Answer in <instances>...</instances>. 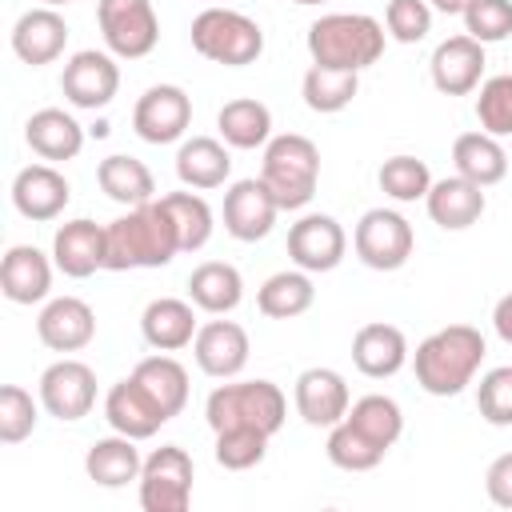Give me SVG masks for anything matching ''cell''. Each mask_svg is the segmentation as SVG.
Segmentation results:
<instances>
[{
  "mask_svg": "<svg viewBox=\"0 0 512 512\" xmlns=\"http://www.w3.org/2000/svg\"><path fill=\"white\" fill-rule=\"evenodd\" d=\"M108 248H104V268L108 272H128V268H164L180 252L176 224L160 200L136 204L112 224H104Z\"/></svg>",
  "mask_w": 512,
  "mask_h": 512,
  "instance_id": "1",
  "label": "cell"
},
{
  "mask_svg": "<svg viewBox=\"0 0 512 512\" xmlns=\"http://www.w3.org/2000/svg\"><path fill=\"white\" fill-rule=\"evenodd\" d=\"M484 332L472 324H448L424 336L412 352L416 384L428 396H460L484 364Z\"/></svg>",
  "mask_w": 512,
  "mask_h": 512,
  "instance_id": "2",
  "label": "cell"
},
{
  "mask_svg": "<svg viewBox=\"0 0 512 512\" xmlns=\"http://www.w3.org/2000/svg\"><path fill=\"white\" fill-rule=\"evenodd\" d=\"M384 24L368 12H328L308 24V56L324 68L364 72L384 56Z\"/></svg>",
  "mask_w": 512,
  "mask_h": 512,
  "instance_id": "3",
  "label": "cell"
},
{
  "mask_svg": "<svg viewBox=\"0 0 512 512\" xmlns=\"http://www.w3.org/2000/svg\"><path fill=\"white\" fill-rule=\"evenodd\" d=\"M260 180L268 184V192L276 196L280 212H296L316 196L320 184V148L300 136V132H284L272 136L264 144V160H260Z\"/></svg>",
  "mask_w": 512,
  "mask_h": 512,
  "instance_id": "4",
  "label": "cell"
},
{
  "mask_svg": "<svg viewBox=\"0 0 512 512\" xmlns=\"http://www.w3.org/2000/svg\"><path fill=\"white\" fill-rule=\"evenodd\" d=\"M288 416V400L272 380H236V384H220L208 392L204 400V420L212 432L224 428H260L268 436H276L284 428Z\"/></svg>",
  "mask_w": 512,
  "mask_h": 512,
  "instance_id": "5",
  "label": "cell"
},
{
  "mask_svg": "<svg viewBox=\"0 0 512 512\" xmlns=\"http://www.w3.org/2000/svg\"><path fill=\"white\" fill-rule=\"evenodd\" d=\"M192 48L212 60V64H224V68H244V64H256L260 52H264V28L236 12V8H220V4H208L196 20H192Z\"/></svg>",
  "mask_w": 512,
  "mask_h": 512,
  "instance_id": "6",
  "label": "cell"
},
{
  "mask_svg": "<svg viewBox=\"0 0 512 512\" xmlns=\"http://www.w3.org/2000/svg\"><path fill=\"white\" fill-rule=\"evenodd\" d=\"M352 248L364 268L396 272L408 264V256L416 248V232L396 208H368L352 228Z\"/></svg>",
  "mask_w": 512,
  "mask_h": 512,
  "instance_id": "7",
  "label": "cell"
},
{
  "mask_svg": "<svg viewBox=\"0 0 512 512\" xmlns=\"http://www.w3.org/2000/svg\"><path fill=\"white\" fill-rule=\"evenodd\" d=\"M192 480L196 464L180 444H160L152 456H144L140 468V508L144 512H184L192 504Z\"/></svg>",
  "mask_w": 512,
  "mask_h": 512,
  "instance_id": "8",
  "label": "cell"
},
{
  "mask_svg": "<svg viewBox=\"0 0 512 512\" xmlns=\"http://www.w3.org/2000/svg\"><path fill=\"white\" fill-rule=\"evenodd\" d=\"M96 24L108 52L120 60H144L160 40L152 0H96Z\"/></svg>",
  "mask_w": 512,
  "mask_h": 512,
  "instance_id": "9",
  "label": "cell"
},
{
  "mask_svg": "<svg viewBox=\"0 0 512 512\" xmlns=\"http://www.w3.org/2000/svg\"><path fill=\"white\" fill-rule=\"evenodd\" d=\"M60 92L72 108H84V112H100L116 100L120 92V64L112 52H96V48H84V52H72L64 72H60Z\"/></svg>",
  "mask_w": 512,
  "mask_h": 512,
  "instance_id": "10",
  "label": "cell"
},
{
  "mask_svg": "<svg viewBox=\"0 0 512 512\" xmlns=\"http://www.w3.org/2000/svg\"><path fill=\"white\" fill-rule=\"evenodd\" d=\"M40 404L60 424H76L96 408V372L84 360H56L40 372Z\"/></svg>",
  "mask_w": 512,
  "mask_h": 512,
  "instance_id": "11",
  "label": "cell"
},
{
  "mask_svg": "<svg viewBox=\"0 0 512 512\" xmlns=\"http://www.w3.org/2000/svg\"><path fill=\"white\" fill-rule=\"evenodd\" d=\"M192 124V96L180 84H152L132 108V128L144 144H176Z\"/></svg>",
  "mask_w": 512,
  "mask_h": 512,
  "instance_id": "12",
  "label": "cell"
},
{
  "mask_svg": "<svg viewBox=\"0 0 512 512\" xmlns=\"http://www.w3.org/2000/svg\"><path fill=\"white\" fill-rule=\"evenodd\" d=\"M344 252H348V236L340 220L328 212H308L288 228V256L304 272H332L340 268Z\"/></svg>",
  "mask_w": 512,
  "mask_h": 512,
  "instance_id": "13",
  "label": "cell"
},
{
  "mask_svg": "<svg viewBox=\"0 0 512 512\" xmlns=\"http://www.w3.org/2000/svg\"><path fill=\"white\" fill-rule=\"evenodd\" d=\"M280 216V204L276 196L268 192V184L260 176H248V180H236L228 192H224V232L240 244H256L272 232Z\"/></svg>",
  "mask_w": 512,
  "mask_h": 512,
  "instance_id": "14",
  "label": "cell"
},
{
  "mask_svg": "<svg viewBox=\"0 0 512 512\" xmlns=\"http://www.w3.org/2000/svg\"><path fill=\"white\" fill-rule=\"evenodd\" d=\"M72 200V184L64 180V172L56 164H28L16 172L12 180V208L32 220V224H48L56 220Z\"/></svg>",
  "mask_w": 512,
  "mask_h": 512,
  "instance_id": "15",
  "label": "cell"
},
{
  "mask_svg": "<svg viewBox=\"0 0 512 512\" xmlns=\"http://www.w3.org/2000/svg\"><path fill=\"white\" fill-rule=\"evenodd\" d=\"M292 400H296V412L304 424L312 428H332L348 416L352 408V396H348V384L336 368H304L296 376V388H292Z\"/></svg>",
  "mask_w": 512,
  "mask_h": 512,
  "instance_id": "16",
  "label": "cell"
},
{
  "mask_svg": "<svg viewBox=\"0 0 512 512\" xmlns=\"http://www.w3.org/2000/svg\"><path fill=\"white\" fill-rule=\"evenodd\" d=\"M484 64H488L484 60V44L472 40L468 32H460V36H448V40L436 44V52L428 60V72H432L436 92H444V96H468V92L480 88Z\"/></svg>",
  "mask_w": 512,
  "mask_h": 512,
  "instance_id": "17",
  "label": "cell"
},
{
  "mask_svg": "<svg viewBox=\"0 0 512 512\" xmlns=\"http://www.w3.org/2000/svg\"><path fill=\"white\" fill-rule=\"evenodd\" d=\"M248 352H252L248 332L236 320H208V324H200V332L192 340V356H196L200 372L212 380L240 376L248 364Z\"/></svg>",
  "mask_w": 512,
  "mask_h": 512,
  "instance_id": "18",
  "label": "cell"
},
{
  "mask_svg": "<svg viewBox=\"0 0 512 512\" xmlns=\"http://www.w3.org/2000/svg\"><path fill=\"white\" fill-rule=\"evenodd\" d=\"M104 420H108V428L120 432V436L148 440V436H156V432L168 424V412H164L132 376H124V380H116V384L108 388V396H104Z\"/></svg>",
  "mask_w": 512,
  "mask_h": 512,
  "instance_id": "19",
  "label": "cell"
},
{
  "mask_svg": "<svg viewBox=\"0 0 512 512\" xmlns=\"http://www.w3.org/2000/svg\"><path fill=\"white\" fill-rule=\"evenodd\" d=\"M36 336L52 352H80L96 336V312L80 296H56L36 316Z\"/></svg>",
  "mask_w": 512,
  "mask_h": 512,
  "instance_id": "20",
  "label": "cell"
},
{
  "mask_svg": "<svg viewBox=\"0 0 512 512\" xmlns=\"http://www.w3.org/2000/svg\"><path fill=\"white\" fill-rule=\"evenodd\" d=\"M64 44H68V24L56 8L40 4V8H28L16 24H12V52L28 64V68H44L52 60L64 56Z\"/></svg>",
  "mask_w": 512,
  "mask_h": 512,
  "instance_id": "21",
  "label": "cell"
},
{
  "mask_svg": "<svg viewBox=\"0 0 512 512\" xmlns=\"http://www.w3.org/2000/svg\"><path fill=\"white\" fill-rule=\"evenodd\" d=\"M104 248H108L104 224H96L88 216L60 224L52 236V260L72 280H88L96 268H104Z\"/></svg>",
  "mask_w": 512,
  "mask_h": 512,
  "instance_id": "22",
  "label": "cell"
},
{
  "mask_svg": "<svg viewBox=\"0 0 512 512\" xmlns=\"http://www.w3.org/2000/svg\"><path fill=\"white\" fill-rule=\"evenodd\" d=\"M52 264L36 244H12L0 260V292L12 304H40L52 292Z\"/></svg>",
  "mask_w": 512,
  "mask_h": 512,
  "instance_id": "23",
  "label": "cell"
},
{
  "mask_svg": "<svg viewBox=\"0 0 512 512\" xmlns=\"http://www.w3.org/2000/svg\"><path fill=\"white\" fill-rule=\"evenodd\" d=\"M424 208H428L432 224H440L444 232H464L484 216L488 196L480 184H472L464 176H444V180H432Z\"/></svg>",
  "mask_w": 512,
  "mask_h": 512,
  "instance_id": "24",
  "label": "cell"
},
{
  "mask_svg": "<svg viewBox=\"0 0 512 512\" xmlns=\"http://www.w3.org/2000/svg\"><path fill=\"white\" fill-rule=\"evenodd\" d=\"M196 332H200V324H196V304L192 300L156 296L140 312V336L156 352H180L196 340Z\"/></svg>",
  "mask_w": 512,
  "mask_h": 512,
  "instance_id": "25",
  "label": "cell"
},
{
  "mask_svg": "<svg viewBox=\"0 0 512 512\" xmlns=\"http://www.w3.org/2000/svg\"><path fill=\"white\" fill-rule=\"evenodd\" d=\"M352 364L368 376V380H388L408 364V340L396 324L372 320L360 324L352 336Z\"/></svg>",
  "mask_w": 512,
  "mask_h": 512,
  "instance_id": "26",
  "label": "cell"
},
{
  "mask_svg": "<svg viewBox=\"0 0 512 512\" xmlns=\"http://www.w3.org/2000/svg\"><path fill=\"white\" fill-rule=\"evenodd\" d=\"M24 140H28V148H32L40 160L60 164V160H76V156H80V148H84V128H80V120H76L72 112H64V108H40V112L28 116Z\"/></svg>",
  "mask_w": 512,
  "mask_h": 512,
  "instance_id": "27",
  "label": "cell"
},
{
  "mask_svg": "<svg viewBox=\"0 0 512 512\" xmlns=\"http://www.w3.org/2000/svg\"><path fill=\"white\" fill-rule=\"evenodd\" d=\"M176 176L192 192L220 188L232 176L228 144L216 140V136H188V140H180V148H176Z\"/></svg>",
  "mask_w": 512,
  "mask_h": 512,
  "instance_id": "28",
  "label": "cell"
},
{
  "mask_svg": "<svg viewBox=\"0 0 512 512\" xmlns=\"http://www.w3.org/2000/svg\"><path fill=\"white\" fill-rule=\"evenodd\" d=\"M188 300L208 316H228L244 300V276L228 260H204L188 276Z\"/></svg>",
  "mask_w": 512,
  "mask_h": 512,
  "instance_id": "29",
  "label": "cell"
},
{
  "mask_svg": "<svg viewBox=\"0 0 512 512\" xmlns=\"http://www.w3.org/2000/svg\"><path fill=\"white\" fill-rule=\"evenodd\" d=\"M140 468H144V460H140L136 440L120 436V432H112L104 440H92V448L84 452V472L100 488H124V484L140 480Z\"/></svg>",
  "mask_w": 512,
  "mask_h": 512,
  "instance_id": "30",
  "label": "cell"
},
{
  "mask_svg": "<svg viewBox=\"0 0 512 512\" xmlns=\"http://www.w3.org/2000/svg\"><path fill=\"white\" fill-rule=\"evenodd\" d=\"M216 128L228 148H240V152L264 148L272 140V108L256 96H236L216 112Z\"/></svg>",
  "mask_w": 512,
  "mask_h": 512,
  "instance_id": "31",
  "label": "cell"
},
{
  "mask_svg": "<svg viewBox=\"0 0 512 512\" xmlns=\"http://www.w3.org/2000/svg\"><path fill=\"white\" fill-rule=\"evenodd\" d=\"M452 164H456V176H464V180H472L480 188H492V184H500L508 176V152H504L500 136H488L484 128L456 136Z\"/></svg>",
  "mask_w": 512,
  "mask_h": 512,
  "instance_id": "32",
  "label": "cell"
},
{
  "mask_svg": "<svg viewBox=\"0 0 512 512\" xmlns=\"http://www.w3.org/2000/svg\"><path fill=\"white\" fill-rule=\"evenodd\" d=\"M96 184L108 200L124 204V208H136V204H148L156 200V180L148 172L144 160L136 156H124V152H112L96 164Z\"/></svg>",
  "mask_w": 512,
  "mask_h": 512,
  "instance_id": "33",
  "label": "cell"
},
{
  "mask_svg": "<svg viewBox=\"0 0 512 512\" xmlns=\"http://www.w3.org/2000/svg\"><path fill=\"white\" fill-rule=\"evenodd\" d=\"M312 304H316V284H312V272H304V268L272 272V276L260 284V292H256V308H260L268 320H296V316H304Z\"/></svg>",
  "mask_w": 512,
  "mask_h": 512,
  "instance_id": "34",
  "label": "cell"
},
{
  "mask_svg": "<svg viewBox=\"0 0 512 512\" xmlns=\"http://www.w3.org/2000/svg\"><path fill=\"white\" fill-rule=\"evenodd\" d=\"M132 380L168 412V420L184 412V404H188V372H184V364L176 356H160V352L144 356L132 368Z\"/></svg>",
  "mask_w": 512,
  "mask_h": 512,
  "instance_id": "35",
  "label": "cell"
},
{
  "mask_svg": "<svg viewBox=\"0 0 512 512\" xmlns=\"http://www.w3.org/2000/svg\"><path fill=\"white\" fill-rule=\"evenodd\" d=\"M360 92V72H344V68H324V64H312L304 72V84H300V96L312 112L320 116H332V112H344Z\"/></svg>",
  "mask_w": 512,
  "mask_h": 512,
  "instance_id": "36",
  "label": "cell"
},
{
  "mask_svg": "<svg viewBox=\"0 0 512 512\" xmlns=\"http://www.w3.org/2000/svg\"><path fill=\"white\" fill-rule=\"evenodd\" d=\"M352 428H360L376 448H392L396 440H400V432H404V412H400V404L392 400V396H384V392H368V396H360L352 408H348V416H344Z\"/></svg>",
  "mask_w": 512,
  "mask_h": 512,
  "instance_id": "37",
  "label": "cell"
},
{
  "mask_svg": "<svg viewBox=\"0 0 512 512\" xmlns=\"http://www.w3.org/2000/svg\"><path fill=\"white\" fill-rule=\"evenodd\" d=\"M160 204L168 208L172 224H176V236H180V252H200L208 240H212V208L200 192H168L160 196Z\"/></svg>",
  "mask_w": 512,
  "mask_h": 512,
  "instance_id": "38",
  "label": "cell"
},
{
  "mask_svg": "<svg viewBox=\"0 0 512 512\" xmlns=\"http://www.w3.org/2000/svg\"><path fill=\"white\" fill-rule=\"evenodd\" d=\"M376 184H380V192H384L388 200H396V204H416V200L428 196V188H432V172H428L424 160L400 152V156H388V160L380 164Z\"/></svg>",
  "mask_w": 512,
  "mask_h": 512,
  "instance_id": "39",
  "label": "cell"
},
{
  "mask_svg": "<svg viewBox=\"0 0 512 512\" xmlns=\"http://www.w3.org/2000/svg\"><path fill=\"white\" fill-rule=\"evenodd\" d=\"M324 452H328V460H332L336 468H344V472H372V468L388 456L384 448H376V444H372L360 428H352L348 420H340V424L328 428Z\"/></svg>",
  "mask_w": 512,
  "mask_h": 512,
  "instance_id": "40",
  "label": "cell"
},
{
  "mask_svg": "<svg viewBox=\"0 0 512 512\" xmlns=\"http://www.w3.org/2000/svg\"><path fill=\"white\" fill-rule=\"evenodd\" d=\"M268 440L272 436L260 432V428H224V432H216L212 456L228 472H248V468H256L268 456Z\"/></svg>",
  "mask_w": 512,
  "mask_h": 512,
  "instance_id": "41",
  "label": "cell"
},
{
  "mask_svg": "<svg viewBox=\"0 0 512 512\" xmlns=\"http://www.w3.org/2000/svg\"><path fill=\"white\" fill-rule=\"evenodd\" d=\"M40 408H44V404H36L28 388L4 384V388H0V440H4V444L28 440V436L36 432Z\"/></svg>",
  "mask_w": 512,
  "mask_h": 512,
  "instance_id": "42",
  "label": "cell"
},
{
  "mask_svg": "<svg viewBox=\"0 0 512 512\" xmlns=\"http://www.w3.org/2000/svg\"><path fill=\"white\" fill-rule=\"evenodd\" d=\"M476 120L488 136H512V72H500L480 84Z\"/></svg>",
  "mask_w": 512,
  "mask_h": 512,
  "instance_id": "43",
  "label": "cell"
},
{
  "mask_svg": "<svg viewBox=\"0 0 512 512\" xmlns=\"http://www.w3.org/2000/svg\"><path fill=\"white\" fill-rule=\"evenodd\" d=\"M476 408L492 428H508L512 424V364L488 368L476 384Z\"/></svg>",
  "mask_w": 512,
  "mask_h": 512,
  "instance_id": "44",
  "label": "cell"
},
{
  "mask_svg": "<svg viewBox=\"0 0 512 512\" xmlns=\"http://www.w3.org/2000/svg\"><path fill=\"white\" fill-rule=\"evenodd\" d=\"M464 32L480 44H500L512 36V0H472L464 8Z\"/></svg>",
  "mask_w": 512,
  "mask_h": 512,
  "instance_id": "45",
  "label": "cell"
},
{
  "mask_svg": "<svg viewBox=\"0 0 512 512\" xmlns=\"http://www.w3.org/2000/svg\"><path fill=\"white\" fill-rule=\"evenodd\" d=\"M384 28L396 44H420L432 32V4L428 0H388Z\"/></svg>",
  "mask_w": 512,
  "mask_h": 512,
  "instance_id": "46",
  "label": "cell"
},
{
  "mask_svg": "<svg viewBox=\"0 0 512 512\" xmlns=\"http://www.w3.org/2000/svg\"><path fill=\"white\" fill-rule=\"evenodd\" d=\"M484 492L496 508H512V452L496 456L484 472Z\"/></svg>",
  "mask_w": 512,
  "mask_h": 512,
  "instance_id": "47",
  "label": "cell"
},
{
  "mask_svg": "<svg viewBox=\"0 0 512 512\" xmlns=\"http://www.w3.org/2000/svg\"><path fill=\"white\" fill-rule=\"evenodd\" d=\"M492 328H496V336H500L504 344H512V292L496 300V308H492Z\"/></svg>",
  "mask_w": 512,
  "mask_h": 512,
  "instance_id": "48",
  "label": "cell"
},
{
  "mask_svg": "<svg viewBox=\"0 0 512 512\" xmlns=\"http://www.w3.org/2000/svg\"><path fill=\"white\" fill-rule=\"evenodd\" d=\"M432 4V12H444V16H464V8L472 4V0H428Z\"/></svg>",
  "mask_w": 512,
  "mask_h": 512,
  "instance_id": "49",
  "label": "cell"
},
{
  "mask_svg": "<svg viewBox=\"0 0 512 512\" xmlns=\"http://www.w3.org/2000/svg\"><path fill=\"white\" fill-rule=\"evenodd\" d=\"M40 4H48V8H64V4H72V0H40Z\"/></svg>",
  "mask_w": 512,
  "mask_h": 512,
  "instance_id": "50",
  "label": "cell"
},
{
  "mask_svg": "<svg viewBox=\"0 0 512 512\" xmlns=\"http://www.w3.org/2000/svg\"><path fill=\"white\" fill-rule=\"evenodd\" d=\"M292 4H304V8H312V4H328V0H292Z\"/></svg>",
  "mask_w": 512,
  "mask_h": 512,
  "instance_id": "51",
  "label": "cell"
}]
</instances>
